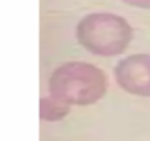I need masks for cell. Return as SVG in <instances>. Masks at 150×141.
Wrapping results in <instances>:
<instances>
[{
  "mask_svg": "<svg viewBox=\"0 0 150 141\" xmlns=\"http://www.w3.org/2000/svg\"><path fill=\"white\" fill-rule=\"evenodd\" d=\"M49 94L68 106H90L105 97L108 77L88 62H66L57 66L47 81Z\"/></svg>",
  "mask_w": 150,
  "mask_h": 141,
  "instance_id": "1",
  "label": "cell"
},
{
  "mask_svg": "<svg viewBox=\"0 0 150 141\" xmlns=\"http://www.w3.org/2000/svg\"><path fill=\"white\" fill-rule=\"evenodd\" d=\"M75 32L83 49L103 57L122 54L132 40L129 22L112 12H93L83 16Z\"/></svg>",
  "mask_w": 150,
  "mask_h": 141,
  "instance_id": "2",
  "label": "cell"
},
{
  "mask_svg": "<svg viewBox=\"0 0 150 141\" xmlns=\"http://www.w3.org/2000/svg\"><path fill=\"white\" fill-rule=\"evenodd\" d=\"M113 77L125 93L150 97V54L135 53L121 59L113 68Z\"/></svg>",
  "mask_w": 150,
  "mask_h": 141,
  "instance_id": "3",
  "label": "cell"
},
{
  "mask_svg": "<svg viewBox=\"0 0 150 141\" xmlns=\"http://www.w3.org/2000/svg\"><path fill=\"white\" fill-rule=\"evenodd\" d=\"M71 112L69 106L62 103L60 100H57L53 96H46L41 97L40 100V116L43 121H49V122H56V121H62L68 113Z\"/></svg>",
  "mask_w": 150,
  "mask_h": 141,
  "instance_id": "4",
  "label": "cell"
},
{
  "mask_svg": "<svg viewBox=\"0 0 150 141\" xmlns=\"http://www.w3.org/2000/svg\"><path fill=\"white\" fill-rule=\"evenodd\" d=\"M128 6L138 8V9H150V0H122Z\"/></svg>",
  "mask_w": 150,
  "mask_h": 141,
  "instance_id": "5",
  "label": "cell"
}]
</instances>
